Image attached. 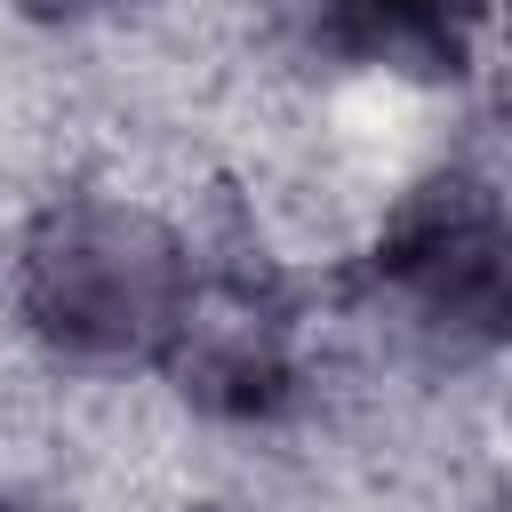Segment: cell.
Instances as JSON below:
<instances>
[{"label":"cell","instance_id":"6da1fadb","mask_svg":"<svg viewBox=\"0 0 512 512\" xmlns=\"http://www.w3.org/2000/svg\"><path fill=\"white\" fill-rule=\"evenodd\" d=\"M192 288L184 240L128 200H56L24 240V312L80 360H152Z\"/></svg>","mask_w":512,"mask_h":512},{"label":"cell","instance_id":"7a4b0ae2","mask_svg":"<svg viewBox=\"0 0 512 512\" xmlns=\"http://www.w3.org/2000/svg\"><path fill=\"white\" fill-rule=\"evenodd\" d=\"M368 304L424 352L512 344V200L480 176L416 184L368 248Z\"/></svg>","mask_w":512,"mask_h":512},{"label":"cell","instance_id":"3957f363","mask_svg":"<svg viewBox=\"0 0 512 512\" xmlns=\"http://www.w3.org/2000/svg\"><path fill=\"white\" fill-rule=\"evenodd\" d=\"M168 360L184 376L192 400H208L216 416H272L296 392V320L280 280L248 256V264H192Z\"/></svg>","mask_w":512,"mask_h":512},{"label":"cell","instance_id":"277c9868","mask_svg":"<svg viewBox=\"0 0 512 512\" xmlns=\"http://www.w3.org/2000/svg\"><path fill=\"white\" fill-rule=\"evenodd\" d=\"M280 24L336 56V64H376V72H416V80H448L472 56V32L488 16V0H272Z\"/></svg>","mask_w":512,"mask_h":512},{"label":"cell","instance_id":"5b68a950","mask_svg":"<svg viewBox=\"0 0 512 512\" xmlns=\"http://www.w3.org/2000/svg\"><path fill=\"white\" fill-rule=\"evenodd\" d=\"M32 16H104V8H120V0H24Z\"/></svg>","mask_w":512,"mask_h":512},{"label":"cell","instance_id":"8992f818","mask_svg":"<svg viewBox=\"0 0 512 512\" xmlns=\"http://www.w3.org/2000/svg\"><path fill=\"white\" fill-rule=\"evenodd\" d=\"M0 512H32V504H0Z\"/></svg>","mask_w":512,"mask_h":512},{"label":"cell","instance_id":"52a82bcc","mask_svg":"<svg viewBox=\"0 0 512 512\" xmlns=\"http://www.w3.org/2000/svg\"><path fill=\"white\" fill-rule=\"evenodd\" d=\"M504 512H512V504H504Z\"/></svg>","mask_w":512,"mask_h":512}]
</instances>
